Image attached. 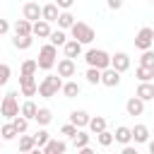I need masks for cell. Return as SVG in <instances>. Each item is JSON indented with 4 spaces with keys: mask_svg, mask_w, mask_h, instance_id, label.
I'll use <instances>...</instances> for the list:
<instances>
[{
    "mask_svg": "<svg viewBox=\"0 0 154 154\" xmlns=\"http://www.w3.org/2000/svg\"><path fill=\"white\" fill-rule=\"evenodd\" d=\"M58 91H63V79L60 75H46L41 82H38V94L43 99H53Z\"/></svg>",
    "mask_w": 154,
    "mask_h": 154,
    "instance_id": "6da1fadb",
    "label": "cell"
},
{
    "mask_svg": "<svg viewBox=\"0 0 154 154\" xmlns=\"http://www.w3.org/2000/svg\"><path fill=\"white\" fill-rule=\"evenodd\" d=\"M84 60H87L89 67H99V70L111 67V55H108L106 51H101V48H91V51H87V53H84Z\"/></svg>",
    "mask_w": 154,
    "mask_h": 154,
    "instance_id": "7a4b0ae2",
    "label": "cell"
},
{
    "mask_svg": "<svg viewBox=\"0 0 154 154\" xmlns=\"http://www.w3.org/2000/svg\"><path fill=\"white\" fill-rule=\"evenodd\" d=\"M55 58H58V51H55V46H53V43L43 46V48L38 51V58H36V63H38V70H51V67L55 65Z\"/></svg>",
    "mask_w": 154,
    "mask_h": 154,
    "instance_id": "3957f363",
    "label": "cell"
},
{
    "mask_svg": "<svg viewBox=\"0 0 154 154\" xmlns=\"http://www.w3.org/2000/svg\"><path fill=\"white\" fill-rule=\"evenodd\" d=\"M70 31H72V38H77L79 43H91L94 41V29L89 26V24H84V22H75L72 26H70Z\"/></svg>",
    "mask_w": 154,
    "mask_h": 154,
    "instance_id": "277c9868",
    "label": "cell"
},
{
    "mask_svg": "<svg viewBox=\"0 0 154 154\" xmlns=\"http://www.w3.org/2000/svg\"><path fill=\"white\" fill-rule=\"evenodd\" d=\"M0 113H2L5 118H14V116L19 113L17 91H10V94H5V96H2V101H0Z\"/></svg>",
    "mask_w": 154,
    "mask_h": 154,
    "instance_id": "5b68a950",
    "label": "cell"
},
{
    "mask_svg": "<svg viewBox=\"0 0 154 154\" xmlns=\"http://www.w3.org/2000/svg\"><path fill=\"white\" fill-rule=\"evenodd\" d=\"M152 43H154V29L152 26H142L137 31V36H135V48L147 51V48H152Z\"/></svg>",
    "mask_w": 154,
    "mask_h": 154,
    "instance_id": "8992f818",
    "label": "cell"
},
{
    "mask_svg": "<svg viewBox=\"0 0 154 154\" xmlns=\"http://www.w3.org/2000/svg\"><path fill=\"white\" fill-rule=\"evenodd\" d=\"M19 89L24 96H34L38 94V82L34 79V75H19Z\"/></svg>",
    "mask_w": 154,
    "mask_h": 154,
    "instance_id": "52a82bcc",
    "label": "cell"
},
{
    "mask_svg": "<svg viewBox=\"0 0 154 154\" xmlns=\"http://www.w3.org/2000/svg\"><path fill=\"white\" fill-rule=\"evenodd\" d=\"M101 84H106V87H118V84H120V72H118L116 67L101 70Z\"/></svg>",
    "mask_w": 154,
    "mask_h": 154,
    "instance_id": "ba28073f",
    "label": "cell"
},
{
    "mask_svg": "<svg viewBox=\"0 0 154 154\" xmlns=\"http://www.w3.org/2000/svg\"><path fill=\"white\" fill-rule=\"evenodd\" d=\"M75 72H77L75 58H67V55H65V58L58 63V75H60V77H72Z\"/></svg>",
    "mask_w": 154,
    "mask_h": 154,
    "instance_id": "9c48e42d",
    "label": "cell"
},
{
    "mask_svg": "<svg viewBox=\"0 0 154 154\" xmlns=\"http://www.w3.org/2000/svg\"><path fill=\"white\" fill-rule=\"evenodd\" d=\"M125 111H128V116H142V113H144V101L135 94L132 99L125 101Z\"/></svg>",
    "mask_w": 154,
    "mask_h": 154,
    "instance_id": "30bf717a",
    "label": "cell"
},
{
    "mask_svg": "<svg viewBox=\"0 0 154 154\" xmlns=\"http://www.w3.org/2000/svg\"><path fill=\"white\" fill-rule=\"evenodd\" d=\"M41 10H43V7H38V2H26L22 12H24V17H26L29 22H38V19H43Z\"/></svg>",
    "mask_w": 154,
    "mask_h": 154,
    "instance_id": "8fae6325",
    "label": "cell"
},
{
    "mask_svg": "<svg viewBox=\"0 0 154 154\" xmlns=\"http://www.w3.org/2000/svg\"><path fill=\"white\" fill-rule=\"evenodd\" d=\"M111 67H116L118 72H125V70L130 67V55H128V53H116V55H111Z\"/></svg>",
    "mask_w": 154,
    "mask_h": 154,
    "instance_id": "7c38bea8",
    "label": "cell"
},
{
    "mask_svg": "<svg viewBox=\"0 0 154 154\" xmlns=\"http://www.w3.org/2000/svg\"><path fill=\"white\" fill-rule=\"evenodd\" d=\"M31 34H34V36H38V38H48V36H51V22H46V19L34 22Z\"/></svg>",
    "mask_w": 154,
    "mask_h": 154,
    "instance_id": "4fadbf2b",
    "label": "cell"
},
{
    "mask_svg": "<svg viewBox=\"0 0 154 154\" xmlns=\"http://www.w3.org/2000/svg\"><path fill=\"white\" fill-rule=\"evenodd\" d=\"M63 51H65L67 58H79V55H82V43H79L77 38H70V41H65Z\"/></svg>",
    "mask_w": 154,
    "mask_h": 154,
    "instance_id": "5bb4252c",
    "label": "cell"
},
{
    "mask_svg": "<svg viewBox=\"0 0 154 154\" xmlns=\"http://www.w3.org/2000/svg\"><path fill=\"white\" fill-rule=\"evenodd\" d=\"M41 14H43V19H46V22H58V17H60V7H58L55 2H51V5H43Z\"/></svg>",
    "mask_w": 154,
    "mask_h": 154,
    "instance_id": "9a60e30c",
    "label": "cell"
},
{
    "mask_svg": "<svg viewBox=\"0 0 154 154\" xmlns=\"http://www.w3.org/2000/svg\"><path fill=\"white\" fill-rule=\"evenodd\" d=\"M137 96H140L142 101H152V99H154V84H152V82H140Z\"/></svg>",
    "mask_w": 154,
    "mask_h": 154,
    "instance_id": "2e32d148",
    "label": "cell"
},
{
    "mask_svg": "<svg viewBox=\"0 0 154 154\" xmlns=\"http://www.w3.org/2000/svg\"><path fill=\"white\" fill-rule=\"evenodd\" d=\"M31 26H34V22H29V19L24 17V19H17L12 29H14L17 36H26V34H31Z\"/></svg>",
    "mask_w": 154,
    "mask_h": 154,
    "instance_id": "e0dca14e",
    "label": "cell"
},
{
    "mask_svg": "<svg viewBox=\"0 0 154 154\" xmlns=\"http://www.w3.org/2000/svg\"><path fill=\"white\" fill-rule=\"evenodd\" d=\"M12 43H14L17 51H26V48H31V43H34V34H26V36H17V34H14Z\"/></svg>",
    "mask_w": 154,
    "mask_h": 154,
    "instance_id": "ac0fdd59",
    "label": "cell"
},
{
    "mask_svg": "<svg viewBox=\"0 0 154 154\" xmlns=\"http://www.w3.org/2000/svg\"><path fill=\"white\" fill-rule=\"evenodd\" d=\"M70 123H75L77 128H87L89 125V113L87 111H72L70 113Z\"/></svg>",
    "mask_w": 154,
    "mask_h": 154,
    "instance_id": "d6986e66",
    "label": "cell"
},
{
    "mask_svg": "<svg viewBox=\"0 0 154 154\" xmlns=\"http://www.w3.org/2000/svg\"><path fill=\"white\" fill-rule=\"evenodd\" d=\"M113 137L120 142V144H128L130 140H132V128H125V125H118L116 128V132H113Z\"/></svg>",
    "mask_w": 154,
    "mask_h": 154,
    "instance_id": "ffe728a7",
    "label": "cell"
},
{
    "mask_svg": "<svg viewBox=\"0 0 154 154\" xmlns=\"http://www.w3.org/2000/svg\"><path fill=\"white\" fill-rule=\"evenodd\" d=\"M67 149V144L65 142H60V140H48L46 142V147H43V152L46 154H63Z\"/></svg>",
    "mask_w": 154,
    "mask_h": 154,
    "instance_id": "44dd1931",
    "label": "cell"
},
{
    "mask_svg": "<svg viewBox=\"0 0 154 154\" xmlns=\"http://www.w3.org/2000/svg\"><path fill=\"white\" fill-rule=\"evenodd\" d=\"M135 77H137L140 82H152V79H154V70H152V67H147V65H137Z\"/></svg>",
    "mask_w": 154,
    "mask_h": 154,
    "instance_id": "7402d4cb",
    "label": "cell"
},
{
    "mask_svg": "<svg viewBox=\"0 0 154 154\" xmlns=\"http://www.w3.org/2000/svg\"><path fill=\"white\" fill-rule=\"evenodd\" d=\"M36 111H38V106H36L31 99H29V101H24V103L19 106V113H22L24 118H29V120H31V118H36Z\"/></svg>",
    "mask_w": 154,
    "mask_h": 154,
    "instance_id": "603a6c76",
    "label": "cell"
},
{
    "mask_svg": "<svg viewBox=\"0 0 154 154\" xmlns=\"http://www.w3.org/2000/svg\"><path fill=\"white\" fill-rule=\"evenodd\" d=\"M132 140H135V142H147V140H149V128L142 125V123L135 125V128H132Z\"/></svg>",
    "mask_w": 154,
    "mask_h": 154,
    "instance_id": "cb8c5ba5",
    "label": "cell"
},
{
    "mask_svg": "<svg viewBox=\"0 0 154 154\" xmlns=\"http://www.w3.org/2000/svg\"><path fill=\"white\" fill-rule=\"evenodd\" d=\"M34 149H36L34 135H24L22 132V137H19V152H34Z\"/></svg>",
    "mask_w": 154,
    "mask_h": 154,
    "instance_id": "d4e9b609",
    "label": "cell"
},
{
    "mask_svg": "<svg viewBox=\"0 0 154 154\" xmlns=\"http://www.w3.org/2000/svg\"><path fill=\"white\" fill-rule=\"evenodd\" d=\"M94 135H99L101 130H106V118H101V116H96V118H89V125H87Z\"/></svg>",
    "mask_w": 154,
    "mask_h": 154,
    "instance_id": "484cf974",
    "label": "cell"
},
{
    "mask_svg": "<svg viewBox=\"0 0 154 154\" xmlns=\"http://www.w3.org/2000/svg\"><path fill=\"white\" fill-rule=\"evenodd\" d=\"M63 94H65V99H75L79 94V84L77 82H63Z\"/></svg>",
    "mask_w": 154,
    "mask_h": 154,
    "instance_id": "4316f807",
    "label": "cell"
},
{
    "mask_svg": "<svg viewBox=\"0 0 154 154\" xmlns=\"http://www.w3.org/2000/svg\"><path fill=\"white\" fill-rule=\"evenodd\" d=\"M38 125H48L51 120H53V113H51V108H38L36 111V118H34Z\"/></svg>",
    "mask_w": 154,
    "mask_h": 154,
    "instance_id": "83f0119b",
    "label": "cell"
},
{
    "mask_svg": "<svg viewBox=\"0 0 154 154\" xmlns=\"http://www.w3.org/2000/svg\"><path fill=\"white\" fill-rule=\"evenodd\" d=\"M12 125L17 128V132L22 135V132H26V128H29V118H24L22 113H17L14 118H12Z\"/></svg>",
    "mask_w": 154,
    "mask_h": 154,
    "instance_id": "f1b7e54d",
    "label": "cell"
},
{
    "mask_svg": "<svg viewBox=\"0 0 154 154\" xmlns=\"http://www.w3.org/2000/svg\"><path fill=\"white\" fill-rule=\"evenodd\" d=\"M0 135H2V140H5V142H10V140H14L19 132H17V128H14L12 123H7V125H2V128H0Z\"/></svg>",
    "mask_w": 154,
    "mask_h": 154,
    "instance_id": "f546056e",
    "label": "cell"
},
{
    "mask_svg": "<svg viewBox=\"0 0 154 154\" xmlns=\"http://www.w3.org/2000/svg\"><path fill=\"white\" fill-rule=\"evenodd\" d=\"M87 144H89V135L82 132V130H77V135L72 137V147H75V149H82V147H87Z\"/></svg>",
    "mask_w": 154,
    "mask_h": 154,
    "instance_id": "4dcf8cb0",
    "label": "cell"
},
{
    "mask_svg": "<svg viewBox=\"0 0 154 154\" xmlns=\"http://www.w3.org/2000/svg\"><path fill=\"white\" fill-rule=\"evenodd\" d=\"M72 24H75V17H72L67 10H65V12H60V17H58V26H60V29H70Z\"/></svg>",
    "mask_w": 154,
    "mask_h": 154,
    "instance_id": "1f68e13d",
    "label": "cell"
},
{
    "mask_svg": "<svg viewBox=\"0 0 154 154\" xmlns=\"http://www.w3.org/2000/svg\"><path fill=\"white\" fill-rule=\"evenodd\" d=\"M51 43L53 46H65V41H67V36H65V31L63 29H58V31H51Z\"/></svg>",
    "mask_w": 154,
    "mask_h": 154,
    "instance_id": "d6a6232c",
    "label": "cell"
},
{
    "mask_svg": "<svg viewBox=\"0 0 154 154\" xmlns=\"http://www.w3.org/2000/svg\"><path fill=\"white\" fill-rule=\"evenodd\" d=\"M84 77H87L89 84H101V70H99V67H89Z\"/></svg>",
    "mask_w": 154,
    "mask_h": 154,
    "instance_id": "836d02e7",
    "label": "cell"
},
{
    "mask_svg": "<svg viewBox=\"0 0 154 154\" xmlns=\"http://www.w3.org/2000/svg\"><path fill=\"white\" fill-rule=\"evenodd\" d=\"M96 140H99V144H101V147H111L116 137H113V132H108V130H101V132L96 135Z\"/></svg>",
    "mask_w": 154,
    "mask_h": 154,
    "instance_id": "e575fe53",
    "label": "cell"
},
{
    "mask_svg": "<svg viewBox=\"0 0 154 154\" xmlns=\"http://www.w3.org/2000/svg\"><path fill=\"white\" fill-rule=\"evenodd\" d=\"M140 65H147V67H152V70H154V51H152V48H147V51H142V58H140Z\"/></svg>",
    "mask_w": 154,
    "mask_h": 154,
    "instance_id": "d590c367",
    "label": "cell"
},
{
    "mask_svg": "<svg viewBox=\"0 0 154 154\" xmlns=\"http://www.w3.org/2000/svg\"><path fill=\"white\" fill-rule=\"evenodd\" d=\"M10 75H12L10 65H7V63H0V87H5V84L10 82Z\"/></svg>",
    "mask_w": 154,
    "mask_h": 154,
    "instance_id": "8d00e7d4",
    "label": "cell"
},
{
    "mask_svg": "<svg viewBox=\"0 0 154 154\" xmlns=\"http://www.w3.org/2000/svg\"><path fill=\"white\" fill-rule=\"evenodd\" d=\"M38 70V63L36 60H24L22 63V75H34Z\"/></svg>",
    "mask_w": 154,
    "mask_h": 154,
    "instance_id": "74e56055",
    "label": "cell"
},
{
    "mask_svg": "<svg viewBox=\"0 0 154 154\" xmlns=\"http://www.w3.org/2000/svg\"><path fill=\"white\" fill-rule=\"evenodd\" d=\"M34 140H36V147H38V149H43V147H46V142L51 140V135H48L46 130H38V132L34 135Z\"/></svg>",
    "mask_w": 154,
    "mask_h": 154,
    "instance_id": "f35d334b",
    "label": "cell"
},
{
    "mask_svg": "<svg viewBox=\"0 0 154 154\" xmlns=\"http://www.w3.org/2000/svg\"><path fill=\"white\" fill-rule=\"evenodd\" d=\"M77 130H79V128H77L75 123H65V125L60 128V132H63V135H67V137H75V135H77Z\"/></svg>",
    "mask_w": 154,
    "mask_h": 154,
    "instance_id": "ab89813d",
    "label": "cell"
},
{
    "mask_svg": "<svg viewBox=\"0 0 154 154\" xmlns=\"http://www.w3.org/2000/svg\"><path fill=\"white\" fill-rule=\"evenodd\" d=\"M55 5H58L60 10H70V7L75 5V0H55Z\"/></svg>",
    "mask_w": 154,
    "mask_h": 154,
    "instance_id": "60d3db41",
    "label": "cell"
},
{
    "mask_svg": "<svg viewBox=\"0 0 154 154\" xmlns=\"http://www.w3.org/2000/svg\"><path fill=\"white\" fill-rule=\"evenodd\" d=\"M106 5H108V10H120L123 0H106Z\"/></svg>",
    "mask_w": 154,
    "mask_h": 154,
    "instance_id": "b9f144b4",
    "label": "cell"
},
{
    "mask_svg": "<svg viewBox=\"0 0 154 154\" xmlns=\"http://www.w3.org/2000/svg\"><path fill=\"white\" fill-rule=\"evenodd\" d=\"M7 31H10V22H7V19H0V36L7 34Z\"/></svg>",
    "mask_w": 154,
    "mask_h": 154,
    "instance_id": "7bdbcfd3",
    "label": "cell"
},
{
    "mask_svg": "<svg viewBox=\"0 0 154 154\" xmlns=\"http://www.w3.org/2000/svg\"><path fill=\"white\" fill-rule=\"evenodd\" d=\"M123 154H137V152H135L132 147H128V144H125V147H123Z\"/></svg>",
    "mask_w": 154,
    "mask_h": 154,
    "instance_id": "ee69618b",
    "label": "cell"
},
{
    "mask_svg": "<svg viewBox=\"0 0 154 154\" xmlns=\"http://www.w3.org/2000/svg\"><path fill=\"white\" fill-rule=\"evenodd\" d=\"M149 152H152V154H154V140H152V142H149Z\"/></svg>",
    "mask_w": 154,
    "mask_h": 154,
    "instance_id": "f6af8a7d",
    "label": "cell"
},
{
    "mask_svg": "<svg viewBox=\"0 0 154 154\" xmlns=\"http://www.w3.org/2000/svg\"><path fill=\"white\" fill-rule=\"evenodd\" d=\"M2 142H5V140H2V135H0V147H2Z\"/></svg>",
    "mask_w": 154,
    "mask_h": 154,
    "instance_id": "bcb514c9",
    "label": "cell"
},
{
    "mask_svg": "<svg viewBox=\"0 0 154 154\" xmlns=\"http://www.w3.org/2000/svg\"><path fill=\"white\" fill-rule=\"evenodd\" d=\"M0 101H2V94H0Z\"/></svg>",
    "mask_w": 154,
    "mask_h": 154,
    "instance_id": "7dc6e473",
    "label": "cell"
},
{
    "mask_svg": "<svg viewBox=\"0 0 154 154\" xmlns=\"http://www.w3.org/2000/svg\"><path fill=\"white\" fill-rule=\"evenodd\" d=\"M152 2H154V0H152Z\"/></svg>",
    "mask_w": 154,
    "mask_h": 154,
    "instance_id": "c3c4849f",
    "label": "cell"
}]
</instances>
